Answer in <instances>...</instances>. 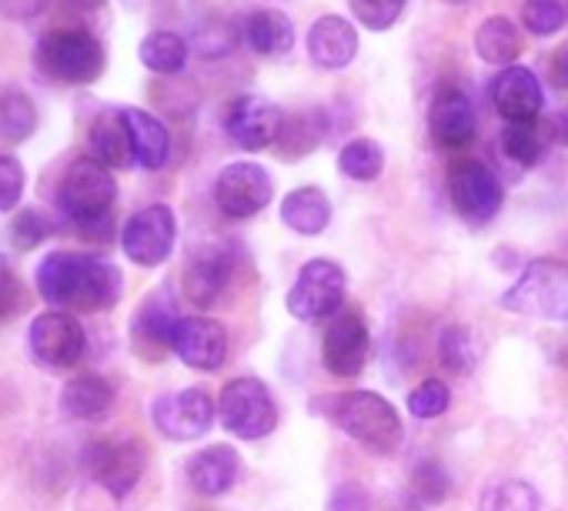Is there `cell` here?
Instances as JSON below:
<instances>
[{
	"mask_svg": "<svg viewBox=\"0 0 568 511\" xmlns=\"http://www.w3.org/2000/svg\"><path fill=\"white\" fill-rule=\"evenodd\" d=\"M171 351L194 371H217L227 358V335L214 318H181Z\"/></svg>",
	"mask_w": 568,
	"mask_h": 511,
	"instance_id": "16",
	"label": "cell"
},
{
	"mask_svg": "<svg viewBox=\"0 0 568 511\" xmlns=\"http://www.w3.org/2000/svg\"><path fill=\"white\" fill-rule=\"evenodd\" d=\"M281 221L302 237H315L332 224V201L322 187H298L281 201Z\"/></svg>",
	"mask_w": 568,
	"mask_h": 511,
	"instance_id": "25",
	"label": "cell"
},
{
	"mask_svg": "<svg viewBox=\"0 0 568 511\" xmlns=\"http://www.w3.org/2000/svg\"><path fill=\"white\" fill-rule=\"evenodd\" d=\"M237 38L261 58H284L295 48V28L281 11H251L241 21Z\"/></svg>",
	"mask_w": 568,
	"mask_h": 511,
	"instance_id": "22",
	"label": "cell"
},
{
	"mask_svg": "<svg viewBox=\"0 0 568 511\" xmlns=\"http://www.w3.org/2000/svg\"><path fill=\"white\" fill-rule=\"evenodd\" d=\"M348 278L342 265L315 258L298 272V282L288 292V311L298 321H332L345 305Z\"/></svg>",
	"mask_w": 568,
	"mask_h": 511,
	"instance_id": "7",
	"label": "cell"
},
{
	"mask_svg": "<svg viewBox=\"0 0 568 511\" xmlns=\"http://www.w3.org/2000/svg\"><path fill=\"white\" fill-rule=\"evenodd\" d=\"M124 124L131 134V147H134V164H141L144 171H161L171 161V134L168 127L141 111V108H124Z\"/></svg>",
	"mask_w": 568,
	"mask_h": 511,
	"instance_id": "24",
	"label": "cell"
},
{
	"mask_svg": "<svg viewBox=\"0 0 568 511\" xmlns=\"http://www.w3.org/2000/svg\"><path fill=\"white\" fill-rule=\"evenodd\" d=\"M214 411H217V405L204 388L161 395L151 408L158 431L171 441H194V438L207 435V428L214 425Z\"/></svg>",
	"mask_w": 568,
	"mask_h": 511,
	"instance_id": "13",
	"label": "cell"
},
{
	"mask_svg": "<svg viewBox=\"0 0 568 511\" xmlns=\"http://www.w3.org/2000/svg\"><path fill=\"white\" fill-rule=\"evenodd\" d=\"M551 144V127L545 121H515L501 131V151L508 154V161L521 164V167H535L541 164V157L548 154Z\"/></svg>",
	"mask_w": 568,
	"mask_h": 511,
	"instance_id": "29",
	"label": "cell"
},
{
	"mask_svg": "<svg viewBox=\"0 0 568 511\" xmlns=\"http://www.w3.org/2000/svg\"><path fill=\"white\" fill-rule=\"evenodd\" d=\"M475 54L485 61V64H498V68H511L515 58L521 54V34L518 28L495 14L488 18L478 31H475Z\"/></svg>",
	"mask_w": 568,
	"mask_h": 511,
	"instance_id": "28",
	"label": "cell"
},
{
	"mask_svg": "<svg viewBox=\"0 0 568 511\" xmlns=\"http://www.w3.org/2000/svg\"><path fill=\"white\" fill-rule=\"evenodd\" d=\"M24 194V164L11 154H0V211H14Z\"/></svg>",
	"mask_w": 568,
	"mask_h": 511,
	"instance_id": "40",
	"label": "cell"
},
{
	"mask_svg": "<svg viewBox=\"0 0 568 511\" xmlns=\"http://www.w3.org/2000/svg\"><path fill=\"white\" fill-rule=\"evenodd\" d=\"M438 358L452 375H471L478 368V341L471 328L448 325L438 338Z\"/></svg>",
	"mask_w": 568,
	"mask_h": 511,
	"instance_id": "33",
	"label": "cell"
},
{
	"mask_svg": "<svg viewBox=\"0 0 568 511\" xmlns=\"http://www.w3.org/2000/svg\"><path fill=\"white\" fill-rule=\"evenodd\" d=\"M448 405H452V391H448V385L438 381V378L422 381V385L408 395V411H412L415 418H422V421H432V418L445 415Z\"/></svg>",
	"mask_w": 568,
	"mask_h": 511,
	"instance_id": "38",
	"label": "cell"
},
{
	"mask_svg": "<svg viewBox=\"0 0 568 511\" xmlns=\"http://www.w3.org/2000/svg\"><path fill=\"white\" fill-rule=\"evenodd\" d=\"M452 494V474L442 461L425 458L412 471V498L422 504H442Z\"/></svg>",
	"mask_w": 568,
	"mask_h": 511,
	"instance_id": "35",
	"label": "cell"
},
{
	"mask_svg": "<svg viewBox=\"0 0 568 511\" xmlns=\"http://www.w3.org/2000/svg\"><path fill=\"white\" fill-rule=\"evenodd\" d=\"M328 511H372V498L362 484H342L332 491Z\"/></svg>",
	"mask_w": 568,
	"mask_h": 511,
	"instance_id": "41",
	"label": "cell"
},
{
	"mask_svg": "<svg viewBox=\"0 0 568 511\" xmlns=\"http://www.w3.org/2000/svg\"><path fill=\"white\" fill-rule=\"evenodd\" d=\"M68 4H74V8H81V11H91V8H101L104 0H68Z\"/></svg>",
	"mask_w": 568,
	"mask_h": 511,
	"instance_id": "44",
	"label": "cell"
},
{
	"mask_svg": "<svg viewBox=\"0 0 568 511\" xmlns=\"http://www.w3.org/2000/svg\"><path fill=\"white\" fill-rule=\"evenodd\" d=\"M241 474V454L231 444H211L187 461V481L201 494H224Z\"/></svg>",
	"mask_w": 568,
	"mask_h": 511,
	"instance_id": "23",
	"label": "cell"
},
{
	"mask_svg": "<svg viewBox=\"0 0 568 511\" xmlns=\"http://www.w3.org/2000/svg\"><path fill=\"white\" fill-rule=\"evenodd\" d=\"M178 308H174V298L161 288L154 292L138 318H134V348L144 355V358H161L168 348H171V338H174V328H178Z\"/></svg>",
	"mask_w": 568,
	"mask_h": 511,
	"instance_id": "21",
	"label": "cell"
},
{
	"mask_svg": "<svg viewBox=\"0 0 568 511\" xmlns=\"http://www.w3.org/2000/svg\"><path fill=\"white\" fill-rule=\"evenodd\" d=\"M114 388L101 375H78L64 385L61 391V411L68 418H98L111 408Z\"/></svg>",
	"mask_w": 568,
	"mask_h": 511,
	"instance_id": "27",
	"label": "cell"
},
{
	"mask_svg": "<svg viewBox=\"0 0 568 511\" xmlns=\"http://www.w3.org/2000/svg\"><path fill=\"white\" fill-rule=\"evenodd\" d=\"M488 98L495 104V111L515 124V121H535L541 114V104H545V91L535 78V71L521 68V64H511V68H501L488 88Z\"/></svg>",
	"mask_w": 568,
	"mask_h": 511,
	"instance_id": "17",
	"label": "cell"
},
{
	"mask_svg": "<svg viewBox=\"0 0 568 511\" xmlns=\"http://www.w3.org/2000/svg\"><path fill=\"white\" fill-rule=\"evenodd\" d=\"M305 48H308V58H312L315 68H322V71H342L358 54V31H355L352 21L338 18V14H325V18H318L308 28Z\"/></svg>",
	"mask_w": 568,
	"mask_h": 511,
	"instance_id": "18",
	"label": "cell"
},
{
	"mask_svg": "<svg viewBox=\"0 0 568 511\" xmlns=\"http://www.w3.org/2000/svg\"><path fill=\"white\" fill-rule=\"evenodd\" d=\"M148 464L144 444L128 438V441H94L84 451V468L91 471L94 481H101L114 498H124L134 491Z\"/></svg>",
	"mask_w": 568,
	"mask_h": 511,
	"instance_id": "12",
	"label": "cell"
},
{
	"mask_svg": "<svg viewBox=\"0 0 568 511\" xmlns=\"http://www.w3.org/2000/svg\"><path fill=\"white\" fill-rule=\"evenodd\" d=\"M568 14L561 0H525L521 4V24L535 38H551L565 28Z\"/></svg>",
	"mask_w": 568,
	"mask_h": 511,
	"instance_id": "36",
	"label": "cell"
},
{
	"mask_svg": "<svg viewBox=\"0 0 568 511\" xmlns=\"http://www.w3.org/2000/svg\"><path fill=\"white\" fill-rule=\"evenodd\" d=\"M231 278V254L217 244L197 247L184 268V295L197 308H211Z\"/></svg>",
	"mask_w": 568,
	"mask_h": 511,
	"instance_id": "20",
	"label": "cell"
},
{
	"mask_svg": "<svg viewBox=\"0 0 568 511\" xmlns=\"http://www.w3.org/2000/svg\"><path fill=\"white\" fill-rule=\"evenodd\" d=\"M565 14H568V0H565Z\"/></svg>",
	"mask_w": 568,
	"mask_h": 511,
	"instance_id": "45",
	"label": "cell"
},
{
	"mask_svg": "<svg viewBox=\"0 0 568 511\" xmlns=\"http://www.w3.org/2000/svg\"><path fill=\"white\" fill-rule=\"evenodd\" d=\"M174 237H178L174 211L168 204H148L138 214H131V221L124 224L121 247L128 254V262L141 268H158L171 258Z\"/></svg>",
	"mask_w": 568,
	"mask_h": 511,
	"instance_id": "8",
	"label": "cell"
},
{
	"mask_svg": "<svg viewBox=\"0 0 568 511\" xmlns=\"http://www.w3.org/2000/svg\"><path fill=\"white\" fill-rule=\"evenodd\" d=\"M187 41L174 31H151L141 48H138V58L148 71L154 74H181L184 64H187Z\"/></svg>",
	"mask_w": 568,
	"mask_h": 511,
	"instance_id": "30",
	"label": "cell"
},
{
	"mask_svg": "<svg viewBox=\"0 0 568 511\" xmlns=\"http://www.w3.org/2000/svg\"><path fill=\"white\" fill-rule=\"evenodd\" d=\"M475 124L478 121H475V108H471L468 94L458 91V88H438V94L432 101V111H428L432 137L442 147L458 151L475 137Z\"/></svg>",
	"mask_w": 568,
	"mask_h": 511,
	"instance_id": "19",
	"label": "cell"
},
{
	"mask_svg": "<svg viewBox=\"0 0 568 511\" xmlns=\"http://www.w3.org/2000/svg\"><path fill=\"white\" fill-rule=\"evenodd\" d=\"M448 191H452L455 211L465 221H471V224H488L501 211V204H505L501 181L481 161H462V164H455L452 167V177H448Z\"/></svg>",
	"mask_w": 568,
	"mask_h": 511,
	"instance_id": "11",
	"label": "cell"
},
{
	"mask_svg": "<svg viewBox=\"0 0 568 511\" xmlns=\"http://www.w3.org/2000/svg\"><path fill=\"white\" fill-rule=\"evenodd\" d=\"M274 197V181L267 174V167L254 164V161H234L227 164L217 181H214V204L221 214L244 221L254 217L257 211H264Z\"/></svg>",
	"mask_w": 568,
	"mask_h": 511,
	"instance_id": "9",
	"label": "cell"
},
{
	"mask_svg": "<svg viewBox=\"0 0 568 511\" xmlns=\"http://www.w3.org/2000/svg\"><path fill=\"white\" fill-rule=\"evenodd\" d=\"M478 511H538V491L528 481L508 478L481 491Z\"/></svg>",
	"mask_w": 568,
	"mask_h": 511,
	"instance_id": "34",
	"label": "cell"
},
{
	"mask_svg": "<svg viewBox=\"0 0 568 511\" xmlns=\"http://www.w3.org/2000/svg\"><path fill=\"white\" fill-rule=\"evenodd\" d=\"M84 328L71 311H44L31 321L28 345L38 365L61 371L81 361L84 355Z\"/></svg>",
	"mask_w": 568,
	"mask_h": 511,
	"instance_id": "10",
	"label": "cell"
},
{
	"mask_svg": "<svg viewBox=\"0 0 568 511\" xmlns=\"http://www.w3.org/2000/svg\"><path fill=\"white\" fill-rule=\"evenodd\" d=\"M114 197H118V184L111 171L94 157L74 161L58 184V207L81 231L108 227Z\"/></svg>",
	"mask_w": 568,
	"mask_h": 511,
	"instance_id": "2",
	"label": "cell"
},
{
	"mask_svg": "<svg viewBox=\"0 0 568 511\" xmlns=\"http://www.w3.org/2000/svg\"><path fill=\"white\" fill-rule=\"evenodd\" d=\"M368 348H372V335L368 325L358 311H338L328 321L325 341H322V361L332 375L338 378H355L362 375L365 361H368Z\"/></svg>",
	"mask_w": 568,
	"mask_h": 511,
	"instance_id": "15",
	"label": "cell"
},
{
	"mask_svg": "<svg viewBox=\"0 0 568 511\" xmlns=\"http://www.w3.org/2000/svg\"><path fill=\"white\" fill-rule=\"evenodd\" d=\"M48 234H51V221H48L41 211H34V207L21 211L18 221L11 224V241H14V247H21V251L38 247Z\"/></svg>",
	"mask_w": 568,
	"mask_h": 511,
	"instance_id": "39",
	"label": "cell"
},
{
	"mask_svg": "<svg viewBox=\"0 0 568 511\" xmlns=\"http://www.w3.org/2000/svg\"><path fill=\"white\" fill-rule=\"evenodd\" d=\"M121 272L111 262L88 258V254L54 251L38 268V292L54 308L104 311L121 298Z\"/></svg>",
	"mask_w": 568,
	"mask_h": 511,
	"instance_id": "1",
	"label": "cell"
},
{
	"mask_svg": "<svg viewBox=\"0 0 568 511\" xmlns=\"http://www.w3.org/2000/svg\"><path fill=\"white\" fill-rule=\"evenodd\" d=\"M217 415H221V425L244 441H257L271 435L277 425V408L271 401V391L257 378L227 381L217 398Z\"/></svg>",
	"mask_w": 568,
	"mask_h": 511,
	"instance_id": "6",
	"label": "cell"
},
{
	"mask_svg": "<svg viewBox=\"0 0 568 511\" xmlns=\"http://www.w3.org/2000/svg\"><path fill=\"white\" fill-rule=\"evenodd\" d=\"M224 131L237 147L264 151L284 134V114H281L277 104H271V101H264L257 94H244V98H234L227 104Z\"/></svg>",
	"mask_w": 568,
	"mask_h": 511,
	"instance_id": "14",
	"label": "cell"
},
{
	"mask_svg": "<svg viewBox=\"0 0 568 511\" xmlns=\"http://www.w3.org/2000/svg\"><path fill=\"white\" fill-rule=\"evenodd\" d=\"M91 154L104 167H131L134 147L124 124V111H104L91 127Z\"/></svg>",
	"mask_w": 568,
	"mask_h": 511,
	"instance_id": "26",
	"label": "cell"
},
{
	"mask_svg": "<svg viewBox=\"0 0 568 511\" xmlns=\"http://www.w3.org/2000/svg\"><path fill=\"white\" fill-rule=\"evenodd\" d=\"M51 0H0V14L8 21H34L48 11Z\"/></svg>",
	"mask_w": 568,
	"mask_h": 511,
	"instance_id": "42",
	"label": "cell"
},
{
	"mask_svg": "<svg viewBox=\"0 0 568 511\" xmlns=\"http://www.w3.org/2000/svg\"><path fill=\"white\" fill-rule=\"evenodd\" d=\"M501 305L521 318L568 321V262L538 258L501 295Z\"/></svg>",
	"mask_w": 568,
	"mask_h": 511,
	"instance_id": "3",
	"label": "cell"
},
{
	"mask_svg": "<svg viewBox=\"0 0 568 511\" xmlns=\"http://www.w3.org/2000/svg\"><path fill=\"white\" fill-rule=\"evenodd\" d=\"M555 78L558 84H568V44L555 54Z\"/></svg>",
	"mask_w": 568,
	"mask_h": 511,
	"instance_id": "43",
	"label": "cell"
},
{
	"mask_svg": "<svg viewBox=\"0 0 568 511\" xmlns=\"http://www.w3.org/2000/svg\"><path fill=\"white\" fill-rule=\"evenodd\" d=\"M335 421L345 435L378 454H392L402 444V415L398 408L375 391H348L335 401Z\"/></svg>",
	"mask_w": 568,
	"mask_h": 511,
	"instance_id": "4",
	"label": "cell"
},
{
	"mask_svg": "<svg viewBox=\"0 0 568 511\" xmlns=\"http://www.w3.org/2000/svg\"><path fill=\"white\" fill-rule=\"evenodd\" d=\"M352 18L368 31H388L405 14L408 0H348Z\"/></svg>",
	"mask_w": 568,
	"mask_h": 511,
	"instance_id": "37",
	"label": "cell"
},
{
	"mask_svg": "<svg viewBox=\"0 0 568 511\" xmlns=\"http://www.w3.org/2000/svg\"><path fill=\"white\" fill-rule=\"evenodd\" d=\"M38 127V108L34 101L18 91V88H8L0 94V137L4 141H24L31 137Z\"/></svg>",
	"mask_w": 568,
	"mask_h": 511,
	"instance_id": "31",
	"label": "cell"
},
{
	"mask_svg": "<svg viewBox=\"0 0 568 511\" xmlns=\"http://www.w3.org/2000/svg\"><path fill=\"white\" fill-rule=\"evenodd\" d=\"M338 171L352 181H375L382 171H385V151L378 141H368V137H358V141H348L338 154Z\"/></svg>",
	"mask_w": 568,
	"mask_h": 511,
	"instance_id": "32",
	"label": "cell"
},
{
	"mask_svg": "<svg viewBox=\"0 0 568 511\" xmlns=\"http://www.w3.org/2000/svg\"><path fill=\"white\" fill-rule=\"evenodd\" d=\"M34 61L58 84H91L104 71V48L88 31H51L41 38Z\"/></svg>",
	"mask_w": 568,
	"mask_h": 511,
	"instance_id": "5",
	"label": "cell"
}]
</instances>
